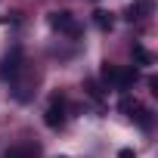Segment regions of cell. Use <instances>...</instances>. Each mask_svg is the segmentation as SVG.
Here are the masks:
<instances>
[{
	"label": "cell",
	"instance_id": "obj_9",
	"mask_svg": "<svg viewBox=\"0 0 158 158\" xmlns=\"http://www.w3.org/2000/svg\"><path fill=\"white\" fill-rule=\"evenodd\" d=\"M84 87H87V93H90V96H93V99H102V93H99V84H96V81H93V77H90V81H87V84H84Z\"/></svg>",
	"mask_w": 158,
	"mask_h": 158
},
{
	"label": "cell",
	"instance_id": "obj_10",
	"mask_svg": "<svg viewBox=\"0 0 158 158\" xmlns=\"http://www.w3.org/2000/svg\"><path fill=\"white\" fill-rule=\"evenodd\" d=\"M118 158H136V152H133V149H121V152H118Z\"/></svg>",
	"mask_w": 158,
	"mask_h": 158
},
{
	"label": "cell",
	"instance_id": "obj_3",
	"mask_svg": "<svg viewBox=\"0 0 158 158\" xmlns=\"http://www.w3.org/2000/svg\"><path fill=\"white\" fill-rule=\"evenodd\" d=\"M121 112H127V115H130V118H133L143 130H149V127H152V112H149L143 102H136V99L124 96V99H121Z\"/></svg>",
	"mask_w": 158,
	"mask_h": 158
},
{
	"label": "cell",
	"instance_id": "obj_7",
	"mask_svg": "<svg viewBox=\"0 0 158 158\" xmlns=\"http://www.w3.org/2000/svg\"><path fill=\"white\" fill-rule=\"evenodd\" d=\"M133 56L139 59V65H152V53L146 47H133Z\"/></svg>",
	"mask_w": 158,
	"mask_h": 158
},
{
	"label": "cell",
	"instance_id": "obj_5",
	"mask_svg": "<svg viewBox=\"0 0 158 158\" xmlns=\"http://www.w3.org/2000/svg\"><path fill=\"white\" fill-rule=\"evenodd\" d=\"M37 155H40L37 143H19V146H13V149L3 152V158H37Z\"/></svg>",
	"mask_w": 158,
	"mask_h": 158
},
{
	"label": "cell",
	"instance_id": "obj_2",
	"mask_svg": "<svg viewBox=\"0 0 158 158\" xmlns=\"http://www.w3.org/2000/svg\"><path fill=\"white\" fill-rule=\"evenodd\" d=\"M50 25H53L59 34H65V37H81V22H77L68 10H56V13H50Z\"/></svg>",
	"mask_w": 158,
	"mask_h": 158
},
{
	"label": "cell",
	"instance_id": "obj_8",
	"mask_svg": "<svg viewBox=\"0 0 158 158\" xmlns=\"http://www.w3.org/2000/svg\"><path fill=\"white\" fill-rule=\"evenodd\" d=\"M93 16H96V25H99L102 31L112 28V13H102V10H99V13H93Z\"/></svg>",
	"mask_w": 158,
	"mask_h": 158
},
{
	"label": "cell",
	"instance_id": "obj_4",
	"mask_svg": "<svg viewBox=\"0 0 158 158\" xmlns=\"http://www.w3.org/2000/svg\"><path fill=\"white\" fill-rule=\"evenodd\" d=\"M44 121H47V127H53V130L65 127V99H62L59 93L50 99V106H47V112H44Z\"/></svg>",
	"mask_w": 158,
	"mask_h": 158
},
{
	"label": "cell",
	"instance_id": "obj_1",
	"mask_svg": "<svg viewBox=\"0 0 158 158\" xmlns=\"http://www.w3.org/2000/svg\"><path fill=\"white\" fill-rule=\"evenodd\" d=\"M139 77V71L136 68H124V65H102V84L106 87H115V90H124V87H130L133 81Z\"/></svg>",
	"mask_w": 158,
	"mask_h": 158
},
{
	"label": "cell",
	"instance_id": "obj_6",
	"mask_svg": "<svg viewBox=\"0 0 158 158\" xmlns=\"http://www.w3.org/2000/svg\"><path fill=\"white\" fill-rule=\"evenodd\" d=\"M146 13H152V3H149V0H139V3H133L127 10V19L130 22H139V19H146Z\"/></svg>",
	"mask_w": 158,
	"mask_h": 158
}]
</instances>
